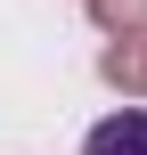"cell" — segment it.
Instances as JSON below:
<instances>
[{"mask_svg":"<svg viewBox=\"0 0 147 155\" xmlns=\"http://www.w3.org/2000/svg\"><path fill=\"white\" fill-rule=\"evenodd\" d=\"M98 74H106L115 90H131V98H147V25H123V33L106 41Z\"/></svg>","mask_w":147,"mask_h":155,"instance_id":"1","label":"cell"},{"mask_svg":"<svg viewBox=\"0 0 147 155\" xmlns=\"http://www.w3.org/2000/svg\"><path fill=\"white\" fill-rule=\"evenodd\" d=\"M82 155H147V114L131 106V114H106L90 139H82Z\"/></svg>","mask_w":147,"mask_h":155,"instance_id":"2","label":"cell"},{"mask_svg":"<svg viewBox=\"0 0 147 155\" xmlns=\"http://www.w3.org/2000/svg\"><path fill=\"white\" fill-rule=\"evenodd\" d=\"M90 16L106 33H123V25H147V0H90Z\"/></svg>","mask_w":147,"mask_h":155,"instance_id":"3","label":"cell"}]
</instances>
